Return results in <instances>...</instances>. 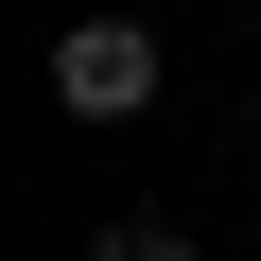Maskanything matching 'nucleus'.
I'll use <instances>...</instances> for the list:
<instances>
[{"instance_id":"nucleus-1","label":"nucleus","mask_w":261,"mask_h":261,"mask_svg":"<svg viewBox=\"0 0 261 261\" xmlns=\"http://www.w3.org/2000/svg\"><path fill=\"white\" fill-rule=\"evenodd\" d=\"M157 87H174L157 18H70V35H53V105H70V122H140Z\"/></svg>"},{"instance_id":"nucleus-2","label":"nucleus","mask_w":261,"mask_h":261,"mask_svg":"<svg viewBox=\"0 0 261 261\" xmlns=\"http://www.w3.org/2000/svg\"><path fill=\"white\" fill-rule=\"evenodd\" d=\"M87 261H209V244H192V226H105Z\"/></svg>"}]
</instances>
